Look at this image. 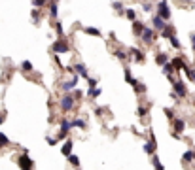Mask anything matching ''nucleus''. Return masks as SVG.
<instances>
[{"instance_id": "obj_1", "label": "nucleus", "mask_w": 195, "mask_h": 170, "mask_svg": "<svg viewBox=\"0 0 195 170\" xmlns=\"http://www.w3.org/2000/svg\"><path fill=\"white\" fill-rule=\"evenodd\" d=\"M157 17H161L165 23L170 19V9H169L167 0H161V2H157Z\"/></svg>"}, {"instance_id": "obj_2", "label": "nucleus", "mask_w": 195, "mask_h": 170, "mask_svg": "<svg viewBox=\"0 0 195 170\" xmlns=\"http://www.w3.org/2000/svg\"><path fill=\"white\" fill-rule=\"evenodd\" d=\"M17 164H19V168H21V170H32L34 163L30 161V157H29V151H27V149L23 151V155H19V159H17Z\"/></svg>"}, {"instance_id": "obj_3", "label": "nucleus", "mask_w": 195, "mask_h": 170, "mask_svg": "<svg viewBox=\"0 0 195 170\" xmlns=\"http://www.w3.org/2000/svg\"><path fill=\"white\" fill-rule=\"evenodd\" d=\"M59 106H61L63 111H72V108L76 106V98L72 95H67V96H63L59 100Z\"/></svg>"}, {"instance_id": "obj_4", "label": "nucleus", "mask_w": 195, "mask_h": 170, "mask_svg": "<svg viewBox=\"0 0 195 170\" xmlns=\"http://www.w3.org/2000/svg\"><path fill=\"white\" fill-rule=\"evenodd\" d=\"M72 129V123L68 121V119H63L61 121V132L57 134V140H63V138H67V134H68V130Z\"/></svg>"}, {"instance_id": "obj_5", "label": "nucleus", "mask_w": 195, "mask_h": 170, "mask_svg": "<svg viewBox=\"0 0 195 170\" xmlns=\"http://www.w3.org/2000/svg\"><path fill=\"white\" fill-rule=\"evenodd\" d=\"M53 51H55V53H68L70 47H68V43L61 38V40H57L55 43H53Z\"/></svg>"}, {"instance_id": "obj_6", "label": "nucleus", "mask_w": 195, "mask_h": 170, "mask_svg": "<svg viewBox=\"0 0 195 170\" xmlns=\"http://www.w3.org/2000/svg\"><path fill=\"white\" fill-rule=\"evenodd\" d=\"M172 87H174V95H178V96H186L188 95V89H186V85H184V81H172Z\"/></svg>"}, {"instance_id": "obj_7", "label": "nucleus", "mask_w": 195, "mask_h": 170, "mask_svg": "<svg viewBox=\"0 0 195 170\" xmlns=\"http://www.w3.org/2000/svg\"><path fill=\"white\" fill-rule=\"evenodd\" d=\"M140 38H142V42H146V43H151V42H154V38H155V32H154V28H148V27H144L142 34H140Z\"/></svg>"}, {"instance_id": "obj_8", "label": "nucleus", "mask_w": 195, "mask_h": 170, "mask_svg": "<svg viewBox=\"0 0 195 170\" xmlns=\"http://www.w3.org/2000/svg\"><path fill=\"white\" fill-rule=\"evenodd\" d=\"M142 149H144V153H148V155H154V153H155V138H154V134H151V138L144 144Z\"/></svg>"}, {"instance_id": "obj_9", "label": "nucleus", "mask_w": 195, "mask_h": 170, "mask_svg": "<svg viewBox=\"0 0 195 170\" xmlns=\"http://www.w3.org/2000/svg\"><path fill=\"white\" fill-rule=\"evenodd\" d=\"M174 121V125H172V127H174V134L178 136L180 132H184V129H186V121L184 119H172Z\"/></svg>"}, {"instance_id": "obj_10", "label": "nucleus", "mask_w": 195, "mask_h": 170, "mask_svg": "<svg viewBox=\"0 0 195 170\" xmlns=\"http://www.w3.org/2000/svg\"><path fill=\"white\" fill-rule=\"evenodd\" d=\"M193 161H195V151H193V149H188L186 153L182 155V163H184V164H189V163H193Z\"/></svg>"}, {"instance_id": "obj_11", "label": "nucleus", "mask_w": 195, "mask_h": 170, "mask_svg": "<svg viewBox=\"0 0 195 170\" xmlns=\"http://www.w3.org/2000/svg\"><path fill=\"white\" fill-rule=\"evenodd\" d=\"M74 72L78 74V76H82V77H85V79L89 77V74H87V68H85V66H83L82 62H78V64L74 66Z\"/></svg>"}, {"instance_id": "obj_12", "label": "nucleus", "mask_w": 195, "mask_h": 170, "mask_svg": "<svg viewBox=\"0 0 195 170\" xmlns=\"http://www.w3.org/2000/svg\"><path fill=\"white\" fill-rule=\"evenodd\" d=\"M72 145H74V142H72V140H67V142L63 144V147H61V153H63L64 157H68V155L72 153Z\"/></svg>"}, {"instance_id": "obj_13", "label": "nucleus", "mask_w": 195, "mask_h": 170, "mask_svg": "<svg viewBox=\"0 0 195 170\" xmlns=\"http://www.w3.org/2000/svg\"><path fill=\"white\" fill-rule=\"evenodd\" d=\"M129 55H133V57H135V61H136V62H144V51H140V49H136V47H133L131 51H129Z\"/></svg>"}, {"instance_id": "obj_14", "label": "nucleus", "mask_w": 195, "mask_h": 170, "mask_svg": "<svg viewBox=\"0 0 195 170\" xmlns=\"http://www.w3.org/2000/svg\"><path fill=\"white\" fill-rule=\"evenodd\" d=\"M76 83H78V76H72L70 81H64L63 83V91H72L76 87Z\"/></svg>"}, {"instance_id": "obj_15", "label": "nucleus", "mask_w": 195, "mask_h": 170, "mask_svg": "<svg viewBox=\"0 0 195 170\" xmlns=\"http://www.w3.org/2000/svg\"><path fill=\"white\" fill-rule=\"evenodd\" d=\"M161 36L163 38H167V40H170L172 36H174V27H170V25H167L163 30H161Z\"/></svg>"}, {"instance_id": "obj_16", "label": "nucleus", "mask_w": 195, "mask_h": 170, "mask_svg": "<svg viewBox=\"0 0 195 170\" xmlns=\"http://www.w3.org/2000/svg\"><path fill=\"white\" fill-rule=\"evenodd\" d=\"M172 68H174V72H178V70H184V66H186V64H184V61L180 59V57H176V59H172Z\"/></svg>"}, {"instance_id": "obj_17", "label": "nucleus", "mask_w": 195, "mask_h": 170, "mask_svg": "<svg viewBox=\"0 0 195 170\" xmlns=\"http://www.w3.org/2000/svg\"><path fill=\"white\" fill-rule=\"evenodd\" d=\"M133 89L136 91L138 95H142V93H146V91H148V87H146L144 83H140V81H136V79H135V81H133Z\"/></svg>"}, {"instance_id": "obj_18", "label": "nucleus", "mask_w": 195, "mask_h": 170, "mask_svg": "<svg viewBox=\"0 0 195 170\" xmlns=\"http://www.w3.org/2000/svg\"><path fill=\"white\" fill-rule=\"evenodd\" d=\"M144 23H140V21H135L133 23V32L136 34V36H140V34H142V30H144Z\"/></svg>"}, {"instance_id": "obj_19", "label": "nucleus", "mask_w": 195, "mask_h": 170, "mask_svg": "<svg viewBox=\"0 0 195 170\" xmlns=\"http://www.w3.org/2000/svg\"><path fill=\"white\" fill-rule=\"evenodd\" d=\"M155 62H157L159 66H165V64L169 62V57H167L165 53H157V55H155Z\"/></svg>"}, {"instance_id": "obj_20", "label": "nucleus", "mask_w": 195, "mask_h": 170, "mask_svg": "<svg viewBox=\"0 0 195 170\" xmlns=\"http://www.w3.org/2000/svg\"><path fill=\"white\" fill-rule=\"evenodd\" d=\"M165 27H167V25H165V21L155 15V17H154V28H155V30H163Z\"/></svg>"}, {"instance_id": "obj_21", "label": "nucleus", "mask_w": 195, "mask_h": 170, "mask_svg": "<svg viewBox=\"0 0 195 170\" xmlns=\"http://www.w3.org/2000/svg\"><path fill=\"white\" fill-rule=\"evenodd\" d=\"M151 164H154V168H155V170H165L163 163L159 161V157H157V155H151Z\"/></svg>"}, {"instance_id": "obj_22", "label": "nucleus", "mask_w": 195, "mask_h": 170, "mask_svg": "<svg viewBox=\"0 0 195 170\" xmlns=\"http://www.w3.org/2000/svg\"><path fill=\"white\" fill-rule=\"evenodd\" d=\"M57 13H59V6H57V2H51V4H49V15L55 19Z\"/></svg>"}, {"instance_id": "obj_23", "label": "nucleus", "mask_w": 195, "mask_h": 170, "mask_svg": "<svg viewBox=\"0 0 195 170\" xmlns=\"http://www.w3.org/2000/svg\"><path fill=\"white\" fill-rule=\"evenodd\" d=\"M83 32H85V34H91V36H101V30L95 28V27H85Z\"/></svg>"}, {"instance_id": "obj_24", "label": "nucleus", "mask_w": 195, "mask_h": 170, "mask_svg": "<svg viewBox=\"0 0 195 170\" xmlns=\"http://www.w3.org/2000/svg\"><path fill=\"white\" fill-rule=\"evenodd\" d=\"M114 55H116L120 61H129V55H127L123 49H116V51H114Z\"/></svg>"}, {"instance_id": "obj_25", "label": "nucleus", "mask_w": 195, "mask_h": 170, "mask_svg": "<svg viewBox=\"0 0 195 170\" xmlns=\"http://www.w3.org/2000/svg\"><path fill=\"white\" fill-rule=\"evenodd\" d=\"M184 72H186V76H188V79H189V81H195V72L191 70V68L186 64V66H184Z\"/></svg>"}, {"instance_id": "obj_26", "label": "nucleus", "mask_w": 195, "mask_h": 170, "mask_svg": "<svg viewBox=\"0 0 195 170\" xmlns=\"http://www.w3.org/2000/svg\"><path fill=\"white\" fill-rule=\"evenodd\" d=\"M125 17H127L129 21L135 23V21H136V11H135V9H125Z\"/></svg>"}, {"instance_id": "obj_27", "label": "nucleus", "mask_w": 195, "mask_h": 170, "mask_svg": "<svg viewBox=\"0 0 195 170\" xmlns=\"http://www.w3.org/2000/svg\"><path fill=\"white\" fill-rule=\"evenodd\" d=\"M68 163H70L72 166H80V159H78V155L70 153V155H68Z\"/></svg>"}, {"instance_id": "obj_28", "label": "nucleus", "mask_w": 195, "mask_h": 170, "mask_svg": "<svg viewBox=\"0 0 195 170\" xmlns=\"http://www.w3.org/2000/svg\"><path fill=\"white\" fill-rule=\"evenodd\" d=\"M72 127H78V129H85V121L83 119H72Z\"/></svg>"}, {"instance_id": "obj_29", "label": "nucleus", "mask_w": 195, "mask_h": 170, "mask_svg": "<svg viewBox=\"0 0 195 170\" xmlns=\"http://www.w3.org/2000/svg\"><path fill=\"white\" fill-rule=\"evenodd\" d=\"M123 72H125V81L133 85V81H135V77L131 76V70H129V68H123Z\"/></svg>"}, {"instance_id": "obj_30", "label": "nucleus", "mask_w": 195, "mask_h": 170, "mask_svg": "<svg viewBox=\"0 0 195 170\" xmlns=\"http://www.w3.org/2000/svg\"><path fill=\"white\" fill-rule=\"evenodd\" d=\"M101 93H102V91H101L99 87H97V89H89V91H87V95H89L91 98H97V96H101Z\"/></svg>"}, {"instance_id": "obj_31", "label": "nucleus", "mask_w": 195, "mask_h": 170, "mask_svg": "<svg viewBox=\"0 0 195 170\" xmlns=\"http://www.w3.org/2000/svg\"><path fill=\"white\" fill-rule=\"evenodd\" d=\"M6 145H10V140L4 132H0V147H6Z\"/></svg>"}, {"instance_id": "obj_32", "label": "nucleus", "mask_w": 195, "mask_h": 170, "mask_svg": "<svg viewBox=\"0 0 195 170\" xmlns=\"http://www.w3.org/2000/svg\"><path fill=\"white\" fill-rule=\"evenodd\" d=\"M114 9L117 11V13H123V11H125V9H123V4L120 2V0H117V2H114Z\"/></svg>"}, {"instance_id": "obj_33", "label": "nucleus", "mask_w": 195, "mask_h": 170, "mask_svg": "<svg viewBox=\"0 0 195 170\" xmlns=\"http://www.w3.org/2000/svg\"><path fill=\"white\" fill-rule=\"evenodd\" d=\"M170 45H172V47H176V49H180V47H182V45H180V42H178V38H176V36H172V38H170Z\"/></svg>"}, {"instance_id": "obj_34", "label": "nucleus", "mask_w": 195, "mask_h": 170, "mask_svg": "<svg viewBox=\"0 0 195 170\" xmlns=\"http://www.w3.org/2000/svg\"><path fill=\"white\" fill-rule=\"evenodd\" d=\"M21 66H23V70H25V72H30V70H32V62H29V61H25Z\"/></svg>"}, {"instance_id": "obj_35", "label": "nucleus", "mask_w": 195, "mask_h": 170, "mask_svg": "<svg viewBox=\"0 0 195 170\" xmlns=\"http://www.w3.org/2000/svg\"><path fill=\"white\" fill-rule=\"evenodd\" d=\"M87 83H89V89H97V79L95 77H87Z\"/></svg>"}, {"instance_id": "obj_36", "label": "nucleus", "mask_w": 195, "mask_h": 170, "mask_svg": "<svg viewBox=\"0 0 195 170\" xmlns=\"http://www.w3.org/2000/svg\"><path fill=\"white\" fill-rule=\"evenodd\" d=\"M32 4H34L36 8H44V6H46V2H44V0H32Z\"/></svg>"}, {"instance_id": "obj_37", "label": "nucleus", "mask_w": 195, "mask_h": 170, "mask_svg": "<svg viewBox=\"0 0 195 170\" xmlns=\"http://www.w3.org/2000/svg\"><path fill=\"white\" fill-rule=\"evenodd\" d=\"M55 30H57V34H59V36L63 38V27H61V23H59V21L55 23Z\"/></svg>"}, {"instance_id": "obj_38", "label": "nucleus", "mask_w": 195, "mask_h": 170, "mask_svg": "<svg viewBox=\"0 0 195 170\" xmlns=\"http://www.w3.org/2000/svg\"><path fill=\"white\" fill-rule=\"evenodd\" d=\"M32 19H34V21H38V19H40V13H38V9H32Z\"/></svg>"}, {"instance_id": "obj_39", "label": "nucleus", "mask_w": 195, "mask_h": 170, "mask_svg": "<svg viewBox=\"0 0 195 170\" xmlns=\"http://www.w3.org/2000/svg\"><path fill=\"white\" fill-rule=\"evenodd\" d=\"M165 113H167V117H169V119H176V117H174V113H172V110H165Z\"/></svg>"}, {"instance_id": "obj_40", "label": "nucleus", "mask_w": 195, "mask_h": 170, "mask_svg": "<svg viewBox=\"0 0 195 170\" xmlns=\"http://www.w3.org/2000/svg\"><path fill=\"white\" fill-rule=\"evenodd\" d=\"M138 115H140V117H144V115H146V108L140 106V108H138Z\"/></svg>"}, {"instance_id": "obj_41", "label": "nucleus", "mask_w": 195, "mask_h": 170, "mask_svg": "<svg viewBox=\"0 0 195 170\" xmlns=\"http://www.w3.org/2000/svg\"><path fill=\"white\" fill-rule=\"evenodd\" d=\"M151 9H154V6H151L150 2H148V4H144V11H146V13H148V11H151Z\"/></svg>"}, {"instance_id": "obj_42", "label": "nucleus", "mask_w": 195, "mask_h": 170, "mask_svg": "<svg viewBox=\"0 0 195 170\" xmlns=\"http://www.w3.org/2000/svg\"><path fill=\"white\" fill-rule=\"evenodd\" d=\"M191 47H193V51H195V34H191Z\"/></svg>"}, {"instance_id": "obj_43", "label": "nucleus", "mask_w": 195, "mask_h": 170, "mask_svg": "<svg viewBox=\"0 0 195 170\" xmlns=\"http://www.w3.org/2000/svg\"><path fill=\"white\" fill-rule=\"evenodd\" d=\"M48 144H49V145H55V144H57V140H53V138H48Z\"/></svg>"}, {"instance_id": "obj_44", "label": "nucleus", "mask_w": 195, "mask_h": 170, "mask_svg": "<svg viewBox=\"0 0 195 170\" xmlns=\"http://www.w3.org/2000/svg\"><path fill=\"white\" fill-rule=\"evenodd\" d=\"M4 123V113H0V125Z\"/></svg>"}, {"instance_id": "obj_45", "label": "nucleus", "mask_w": 195, "mask_h": 170, "mask_svg": "<svg viewBox=\"0 0 195 170\" xmlns=\"http://www.w3.org/2000/svg\"><path fill=\"white\" fill-rule=\"evenodd\" d=\"M53 2H59V0H53Z\"/></svg>"}, {"instance_id": "obj_46", "label": "nucleus", "mask_w": 195, "mask_h": 170, "mask_svg": "<svg viewBox=\"0 0 195 170\" xmlns=\"http://www.w3.org/2000/svg\"><path fill=\"white\" fill-rule=\"evenodd\" d=\"M44 2H48V0H44Z\"/></svg>"}]
</instances>
